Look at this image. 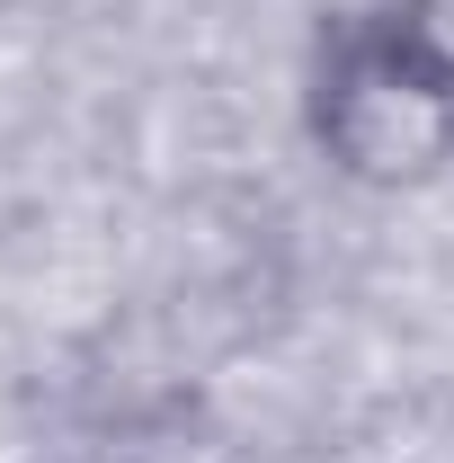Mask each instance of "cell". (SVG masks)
<instances>
[{
    "label": "cell",
    "mask_w": 454,
    "mask_h": 463,
    "mask_svg": "<svg viewBox=\"0 0 454 463\" xmlns=\"http://www.w3.org/2000/svg\"><path fill=\"white\" fill-rule=\"evenodd\" d=\"M303 134L347 187H374V196L428 187L454 170V80L401 45L383 9L330 18L303 80Z\"/></svg>",
    "instance_id": "1"
},
{
    "label": "cell",
    "mask_w": 454,
    "mask_h": 463,
    "mask_svg": "<svg viewBox=\"0 0 454 463\" xmlns=\"http://www.w3.org/2000/svg\"><path fill=\"white\" fill-rule=\"evenodd\" d=\"M383 27H393L419 62H437L454 80V0H383Z\"/></svg>",
    "instance_id": "2"
}]
</instances>
